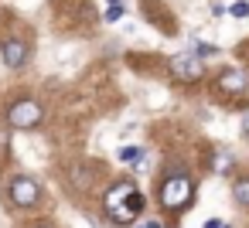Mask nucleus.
<instances>
[{
	"mask_svg": "<svg viewBox=\"0 0 249 228\" xmlns=\"http://www.w3.org/2000/svg\"><path fill=\"white\" fill-rule=\"evenodd\" d=\"M120 17H123V4H120V0H113L109 11H106V21H120Z\"/></svg>",
	"mask_w": 249,
	"mask_h": 228,
	"instance_id": "nucleus-10",
	"label": "nucleus"
},
{
	"mask_svg": "<svg viewBox=\"0 0 249 228\" xmlns=\"http://www.w3.org/2000/svg\"><path fill=\"white\" fill-rule=\"evenodd\" d=\"M0 55H4V65H7V68H21L24 58H28V45L18 41V38H11V41L0 45Z\"/></svg>",
	"mask_w": 249,
	"mask_h": 228,
	"instance_id": "nucleus-6",
	"label": "nucleus"
},
{
	"mask_svg": "<svg viewBox=\"0 0 249 228\" xmlns=\"http://www.w3.org/2000/svg\"><path fill=\"white\" fill-rule=\"evenodd\" d=\"M242 130H246V133H249V116H246V119H242Z\"/></svg>",
	"mask_w": 249,
	"mask_h": 228,
	"instance_id": "nucleus-16",
	"label": "nucleus"
},
{
	"mask_svg": "<svg viewBox=\"0 0 249 228\" xmlns=\"http://www.w3.org/2000/svg\"><path fill=\"white\" fill-rule=\"evenodd\" d=\"M143 228H160V221H147V225H143Z\"/></svg>",
	"mask_w": 249,
	"mask_h": 228,
	"instance_id": "nucleus-15",
	"label": "nucleus"
},
{
	"mask_svg": "<svg viewBox=\"0 0 249 228\" xmlns=\"http://www.w3.org/2000/svg\"><path fill=\"white\" fill-rule=\"evenodd\" d=\"M4 140H7V130H0V150H4Z\"/></svg>",
	"mask_w": 249,
	"mask_h": 228,
	"instance_id": "nucleus-14",
	"label": "nucleus"
},
{
	"mask_svg": "<svg viewBox=\"0 0 249 228\" xmlns=\"http://www.w3.org/2000/svg\"><path fill=\"white\" fill-rule=\"evenodd\" d=\"M201 72H205V65L195 55H174L171 58V75L181 82H195V79H201Z\"/></svg>",
	"mask_w": 249,
	"mask_h": 228,
	"instance_id": "nucleus-5",
	"label": "nucleus"
},
{
	"mask_svg": "<svg viewBox=\"0 0 249 228\" xmlns=\"http://www.w3.org/2000/svg\"><path fill=\"white\" fill-rule=\"evenodd\" d=\"M38 123H41V106L35 99H21L7 109V126H14V130H31Z\"/></svg>",
	"mask_w": 249,
	"mask_h": 228,
	"instance_id": "nucleus-3",
	"label": "nucleus"
},
{
	"mask_svg": "<svg viewBox=\"0 0 249 228\" xmlns=\"http://www.w3.org/2000/svg\"><path fill=\"white\" fill-rule=\"evenodd\" d=\"M140 157H143V147H123L120 150V160H126V163L130 160H140Z\"/></svg>",
	"mask_w": 249,
	"mask_h": 228,
	"instance_id": "nucleus-9",
	"label": "nucleus"
},
{
	"mask_svg": "<svg viewBox=\"0 0 249 228\" xmlns=\"http://www.w3.org/2000/svg\"><path fill=\"white\" fill-rule=\"evenodd\" d=\"M229 14H232V17H249V4H246V0H239V4L229 7Z\"/></svg>",
	"mask_w": 249,
	"mask_h": 228,
	"instance_id": "nucleus-11",
	"label": "nucleus"
},
{
	"mask_svg": "<svg viewBox=\"0 0 249 228\" xmlns=\"http://www.w3.org/2000/svg\"><path fill=\"white\" fill-rule=\"evenodd\" d=\"M35 228H45V225H35Z\"/></svg>",
	"mask_w": 249,
	"mask_h": 228,
	"instance_id": "nucleus-17",
	"label": "nucleus"
},
{
	"mask_svg": "<svg viewBox=\"0 0 249 228\" xmlns=\"http://www.w3.org/2000/svg\"><path fill=\"white\" fill-rule=\"evenodd\" d=\"M218 85H222L225 92H232V96H239V92H246V75H242V72H222V79H218Z\"/></svg>",
	"mask_w": 249,
	"mask_h": 228,
	"instance_id": "nucleus-7",
	"label": "nucleus"
},
{
	"mask_svg": "<svg viewBox=\"0 0 249 228\" xmlns=\"http://www.w3.org/2000/svg\"><path fill=\"white\" fill-rule=\"evenodd\" d=\"M191 197H195V187H191V177L188 174H171L164 184H160V204L164 208H171V211H181V208H188L191 204Z\"/></svg>",
	"mask_w": 249,
	"mask_h": 228,
	"instance_id": "nucleus-2",
	"label": "nucleus"
},
{
	"mask_svg": "<svg viewBox=\"0 0 249 228\" xmlns=\"http://www.w3.org/2000/svg\"><path fill=\"white\" fill-rule=\"evenodd\" d=\"M38 197H41V187L31 177H14L11 180V201L18 208H31V204H38Z\"/></svg>",
	"mask_w": 249,
	"mask_h": 228,
	"instance_id": "nucleus-4",
	"label": "nucleus"
},
{
	"mask_svg": "<svg viewBox=\"0 0 249 228\" xmlns=\"http://www.w3.org/2000/svg\"><path fill=\"white\" fill-rule=\"evenodd\" d=\"M232 197H235L239 204H249V177H239V180H235V187H232Z\"/></svg>",
	"mask_w": 249,
	"mask_h": 228,
	"instance_id": "nucleus-8",
	"label": "nucleus"
},
{
	"mask_svg": "<svg viewBox=\"0 0 249 228\" xmlns=\"http://www.w3.org/2000/svg\"><path fill=\"white\" fill-rule=\"evenodd\" d=\"M205 228H222V221H218V218H212V221H205Z\"/></svg>",
	"mask_w": 249,
	"mask_h": 228,
	"instance_id": "nucleus-13",
	"label": "nucleus"
},
{
	"mask_svg": "<svg viewBox=\"0 0 249 228\" xmlns=\"http://www.w3.org/2000/svg\"><path fill=\"white\" fill-rule=\"evenodd\" d=\"M137 208H140V194H137L133 180H123L106 194V214L120 225H130L137 218Z\"/></svg>",
	"mask_w": 249,
	"mask_h": 228,
	"instance_id": "nucleus-1",
	"label": "nucleus"
},
{
	"mask_svg": "<svg viewBox=\"0 0 249 228\" xmlns=\"http://www.w3.org/2000/svg\"><path fill=\"white\" fill-rule=\"evenodd\" d=\"M229 167H232V157L229 153H218L215 157V170H229Z\"/></svg>",
	"mask_w": 249,
	"mask_h": 228,
	"instance_id": "nucleus-12",
	"label": "nucleus"
}]
</instances>
